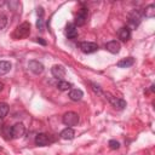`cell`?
<instances>
[{
    "instance_id": "cell-1",
    "label": "cell",
    "mask_w": 155,
    "mask_h": 155,
    "mask_svg": "<svg viewBox=\"0 0 155 155\" xmlns=\"http://www.w3.org/2000/svg\"><path fill=\"white\" fill-rule=\"evenodd\" d=\"M29 34H30V23L24 22L15 29V31L12 34V38L13 39H24V38L29 36Z\"/></svg>"
},
{
    "instance_id": "cell-2",
    "label": "cell",
    "mask_w": 155,
    "mask_h": 155,
    "mask_svg": "<svg viewBox=\"0 0 155 155\" xmlns=\"http://www.w3.org/2000/svg\"><path fill=\"white\" fill-rule=\"evenodd\" d=\"M62 121H63V124H64L65 126L73 127V126H76V125L79 124L80 117H79V115H78L75 111H68V113H65V114L63 115Z\"/></svg>"
},
{
    "instance_id": "cell-3",
    "label": "cell",
    "mask_w": 155,
    "mask_h": 155,
    "mask_svg": "<svg viewBox=\"0 0 155 155\" xmlns=\"http://www.w3.org/2000/svg\"><path fill=\"white\" fill-rule=\"evenodd\" d=\"M86 21H87V8L82 7V8H80L78 11V13L75 16L74 24H75V27H81V25H84L86 23Z\"/></svg>"
},
{
    "instance_id": "cell-4",
    "label": "cell",
    "mask_w": 155,
    "mask_h": 155,
    "mask_svg": "<svg viewBox=\"0 0 155 155\" xmlns=\"http://www.w3.org/2000/svg\"><path fill=\"white\" fill-rule=\"evenodd\" d=\"M24 132H25V127H24V125L22 122L15 124L10 130V133H11L12 138H19V137H22L24 134Z\"/></svg>"
},
{
    "instance_id": "cell-5",
    "label": "cell",
    "mask_w": 155,
    "mask_h": 155,
    "mask_svg": "<svg viewBox=\"0 0 155 155\" xmlns=\"http://www.w3.org/2000/svg\"><path fill=\"white\" fill-rule=\"evenodd\" d=\"M28 68H29V70H30L31 73H34V74H36V75L41 74V73L44 71V69H45L44 64H42L41 62L36 61V59H31V61H29V63H28Z\"/></svg>"
},
{
    "instance_id": "cell-6",
    "label": "cell",
    "mask_w": 155,
    "mask_h": 155,
    "mask_svg": "<svg viewBox=\"0 0 155 155\" xmlns=\"http://www.w3.org/2000/svg\"><path fill=\"white\" fill-rule=\"evenodd\" d=\"M105 96H107L108 101H109V102L113 104V107H115L116 109H120V110L125 109V107H126V102H125L122 98L114 97V96H111L110 93H105Z\"/></svg>"
},
{
    "instance_id": "cell-7",
    "label": "cell",
    "mask_w": 155,
    "mask_h": 155,
    "mask_svg": "<svg viewBox=\"0 0 155 155\" xmlns=\"http://www.w3.org/2000/svg\"><path fill=\"white\" fill-rule=\"evenodd\" d=\"M80 50L84 53H93L98 50V45L96 42H90V41H84L80 44Z\"/></svg>"
},
{
    "instance_id": "cell-8",
    "label": "cell",
    "mask_w": 155,
    "mask_h": 155,
    "mask_svg": "<svg viewBox=\"0 0 155 155\" xmlns=\"http://www.w3.org/2000/svg\"><path fill=\"white\" fill-rule=\"evenodd\" d=\"M51 73H52L53 78L62 80L64 78V75H65V68L63 65H61V64H56V65H53L51 68Z\"/></svg>"
},
{
    "instance_id": "cell-9",
    "label": "cell",
    "mask_w": 155,
    "mask_h": 155,
    "mask_svg": "<svg viewBox=\"0 0 155 155\" xmlns=\"http://www.w3.org/2000/svg\"><path fill=\"white\" fill-rule=\"evenodd\" d=\"M140 19H142V15H140V12H139L138 10H136V11H133V12L130 15L128 23H130L133 28H136V27H138V24L140 23Z\"/></svg>"
},
{
    "instance_id": "cell-10",
    "label": "cell",
    "mask_w": 155,
    "mask_h": 155,
    "mask_svg": "<svg viewBox=\"0 0 155 155\" xmlns=\"http://www.w3.org/2000/svg\"><path fill=\"white\" fill-rule=\"evenodd\" d=\"M65 35L68 39H75L78 36V28L74 23H69L65 27Z\"/></svg>"
},
{
    "instance_id": "cell-11",
    "label": "cell",
    "mask_w": 155,
    "mask_h": 155,
    "mask_svg": "<svg viewBox=\"0 0 155 155\" xmlns=\"http://www.w3.org/2000/svg\"><path fill=\"white\" fill-rule=\"evenodd\" d=\"M50 143V138L46 133H38L35 137V144L39 147H45Z\"/></svg>"
},
{
    "instance_id": "cell-12",
    "label": "cell",
    "mask_w": 155,
    "mask_h": 155,
    "mask_svg": "<svg viewBox=\"0 0 155 155\" xmlns=\"http://www.w3.org/2000/svg\"><path fill=\"white\" fill-rule=\"evenodd\" d=\"M105 48H107L110 53L116 54V53H119V52H120L121 46H120V44H119L116 40H111V41H109V42L105 45Z\"/></svg>"
},
{
    "instance_id": "cell-13",
    "label": "cell",
    "mask_w": 155,
    "mask_h": 155,
    "mask_svg": "<svg viewBox=\"0 0 155 155\" xmlns=\"http://www.w3.org/2000/svg\"><path fill=\"white\" fill-rule=\"evenodd\" d=\"M68 97H69L73 102H78V101H80V99L84 97V92H82L80 88H73V90L69 91Z\"/></svg>"
},
{
    "instance_id": "cell-14",
    "label": "cell",
    "mask_w": 155,
    "mask_h": 155,
    "mask_svg": "<svg viewBox=\"0 0 155 155\" xmlns=\"http://www.w3.org/2000/svg\"><path fill=\"white\" fill-rule=\"evenodd\" d=\"M117 36H119V39L121 40V41H127L130 38H131V29L128 28V27H122L120 30H119V33H117Z\"/></svg>"
},
{
    "instance_id": "cell-15",
    "label": "cell",
    "mask_w": 155,
    "mask_h": 155,
    "mask_svg": "<svg viewBox=\"0 0 155 155\" xmlns=\"http://www.w3.org/2000/svg\"><path fill=\"white\" fill-rule=\"evenodd\" d=\"M74 136H75V132H74V130L71 127H67L59 133V137L62 139H64V140H70V139L74 138Z\"/></svg>"
},
{
    "instance_id": "cell-16",
    "label": "cell",
    "mask_w": 155,
    "mask_h": 155,
    "mask_svg": "<svg viewBox=\"0 0 155 155\" xmlns=\"http://www.w3.org/2000/svg\"><path fill=\"white\" fill-rule=\"evenodd\" d=\"M134 64V58L133 57H127V58H122L117 62V67L119 68H128L131 65Z\"/></svg>"
},
{
    "instance_id": "cell-17",
    "label": "cell",
    "mask_w": 155,
    "mask_h": 155,
    "mask_svg": "<svg viewBox=\"0 0 155 155\" xmlns=\"http://www.w3.org/2000/svg\"><path fill=\"white\" fill-rule=\"evenodd\" d=\"M12 68L11 62L8 61H0V75H5L7 74Z\"/></svg>"
},
{
    "instance_id": "cell-18",
    "label": "cell",
    "mask_w": 155,
    "mask_h": 155,
    "mask_svg": "<svg viewBox=\"0 0 155 155\" xmlns=\"http://www.w3.org/2000/svg\"><path fill=\"white\" fill-rule=\"evenodd\" d=\"M143 15H144L145 17H148V18H151V17H154V16H155V5H154V4H150V5H148V6L144 8V11H143Z\"/></svg>"
},
{
    "instance_id": "cell-19",
    "label": "cell",
    "mask_w": 155,
    "mask_h": 155,
    "mask_svg": "<svg viewBox=\"0 0 155 155\" xmlns=\"http://www.w3.org/2000/svg\"><path fill=\"white\" fill-rule=\"evenodd\" d=\"M57 87H58V90H61V91H68V90H70L71 84L68 82V81H65V80H59L58 84H57Z\"/></svg>"
},
{
    "instance_id": "cell-20",
    "label": "cell",
    "mask_w": 155,
    "mask_h": 155,
    "mask_svg": "<svg viewBox=\"0 0 155 155\" xmlns=\"http://www.w3.org/2000/svg\"><path fill=\"white\" fill-rule=\"evenodd\" d=\"M8 113V105L6 103L0 104V119H4Z\"/></svg>"
},
{
    "instance_id": "cell-21",
    "label": "cell",
    "mask_w": 155,
    "mask_h": 155,
    "mask_svg": "<svg viewBox=\"0 0 155 155\" xmlns=\"http://www.w3.org/2000/svg\"><path fill=\"white\" fill-rule=\"evenodd\" d=\"M109 148L113 149V150H116V149L120 148V143L117 140H115V139H110L109 140Z\"/></svg>"
},
{
    "instance_id": "cell-22",
    "label": "cell",
    "mask_w": 155,
    "mask_h": 155,
    "mask_svg": "<svg viewBox=\"0 0 155 155\" xmlns=\"http://www.w3.org/2000/svg\"><path fill=\"white\" fill-rule=\"evenodd\" d=\"M36 28H38L40 31H44V18H42V17H38Z\"/></svg>"
},
{
    "instance_id": "cell-23",
    "label": "cell",
    "mask_w": 155,
    "mask_h": 155,
    "mask_svg": "<svg viewBox=\"0 0 155 155\" xmlns=\"http://www.w3.org/2000/svg\"><path fill=\"white\" fill-rule=\"evenodd\" d=\"M7 24V17L4 15H0V29H4Z\"/></svg>"
},
{
    "instance_id": "cell-24",
    "label": "cell",
    "mask_w": 155,
    "mask_h": 155,
    "mask_svg": "<svg viewBox=\"0 0 155 155\" xmlns=\"http://www.w3.org/2000/svg\"><path fill=\"white\" fill-rule=\"evenodd\" d=\"M91 86H92V90L94 91V92H98V93H101L102 91H101V88H99V86H97L96 84H91Z\"/></svg>"
},
{
    "instance_id": "cell-25",
    "label": "cell",
    "mask_w": 155,
    "mask_h": 155,
    "mask_svg": "<svg viewBox=\"0 0 155 155\" xmlns=\"http://www.w3.org/2000/svg\"><path fill=\"white\" fill-rule=\"evenodd\" d=\"M36 13H38V17H44V8L42 7H38Z\"/></svg>"
},
{
    "instance_id": "cell-26",
    "label": "cell",
    "mask_w": 155,
    "mask_h": 155,
    "mask_svg": "<svg viewBox=\"0 0 155 155\" xmlns=\"http://www.w3.org/2000/svg\"><path fill=\"white\" fill-rule=\"evenodd\" d=\"M36 42H39V44H41V45H44V46L46 45V41H45V40H42L41 38H36Z\"/></svg>"
},
{
    "instance_id": "cell-27",
    "label": "cell",
    "mask_w": 155,
    "mask_h": 155,
    "mask_svg": "<svg viewBox=\"0 0 155 155\" xmlns=\"http://www.w3.org/2000/svg\"><path fill=\"white\" fill-rule=\"evenodd\" d=\"M2 88H4V84L0 81V91H2Z\"/></svg>"
},
{
    "instance_id": "cell-28",
    "label": "cell",
    "mask_w": 155,
    "mask_h": 155,
    "mask_svg": "<svg viewBox=\"0 0 155 155\" xmlns=\"http://www.w3.org/2000/svg\"><path fill=\"white\" fill-rule=\"evenodd\" d=\"M1 149H2V148H1V147H0V151H1Z\"/></svg>"
}]
</instances>
